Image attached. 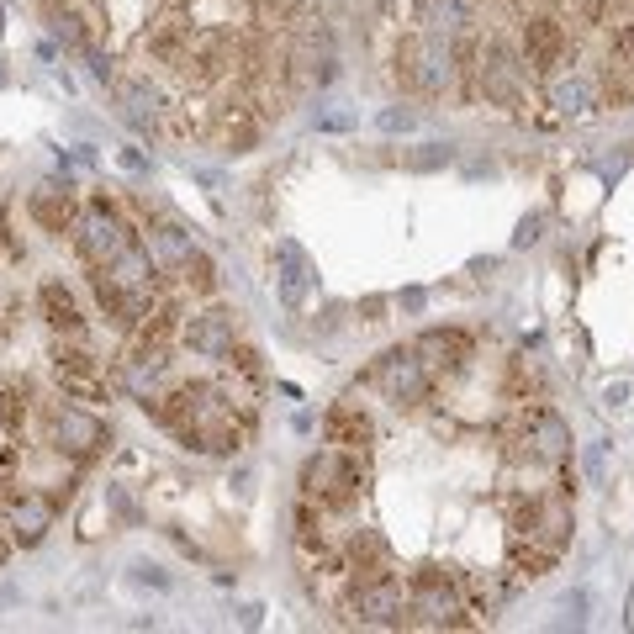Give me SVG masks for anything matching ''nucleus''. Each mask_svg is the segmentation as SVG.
<instances>
[{"instance_id": "f257e3e1", "label": "nucleus", "mask_w": 634, "mask_h": 634, "mask_svg": "<svg viewBox=\"0 0 634 634\" xmlns=\"http://www.w3.org/2000/svg\"><path fill=\"white\" fill-rule=\"evenodd\" d=\"M296 487H302V497L312 502V508L323 513H344L354 497L365 492V460L360 450H317L302 460V476H296Z\"/></svg>"}, {"instance_id": "603ef678", "label": "nucleus", "mask_w": 634, "mask_h": 634, "mask_svg": "<svg viewBox=\"0 0 634 634\" xmlns=\"http://www.w3.org/2000/svg\"><path fill=\"white\" fill-rule=\"evenodd\" d=\"M0 32H6V16H0Z\"/></svg>"}, {"instance_id": "f3484780", "label": "nucleus", "mask_w": 634, "mask_h": 634, "mask_svg": "<svg viewBox=\"0 0 634 634\" xmlns=\"http://www.w3.org/2000/svg\"><path fill=\"white\" fill-rule=\"evenodd\" d=\"M27 212L43 233H69L74 217H80V201H74V185L69 180H43L37 191L27 196Z\"/></svg>"}, {"instance_id": "ea45409f", "label": "nucleus", "mask_w": 634, "mask_h": 634, "mask_svg": "<svg viewBox=\"0 0 634 634\" xmlns=\"http://www.w3.org/2000/svg\"><path fill=\"white\" fill-rule=\"evenodd\" d=\"M133 582H148V587H159V592H170V587H175L170 576H164L159 566H148V561H138V566H133Z\"/></svg>"}, {"instance_id": "e433bc0d", "label": "nucleus", "mask_w": 634, "mask_h": 634, "mask_svg": "<svg viewBox=\"0 0 634 634\" xmlns=\"http://www.w3.org/2000/svg\"><path fill=\"white\" fill-rule=\"evenodd\" d=\"M539 238H545V217L529 212L524 222H518V233H513V249H529V244H539Z\"/></svg>"}, {"instance_id": "37998d69", "label": "nucleus", "mask_w": 634, "mask_h": 634, "mask_svg": "<svg viewBox=\"0 0 634 634\" xmlns=\"http://www.w3.org/2000/svg\"><path fill=\"white\" fill-rule=\"evenodd\" d=\"M423 302H428V291H423V286H407V291L397 296V307H402L407 317H418V312H423Z\"/></svg>"}, {"instance_id": "39448f33", "label": "nucleus", "mask_w": 634, "mask_h": 634, "mask_svg": "<svg viewBox=\"0 0 634 634\" xmlns=\"http://www.w3.org/2000/svg\"><path fill=\"white\" fill-rule=\"evenodd\" d=\"M407 598H413V613H423V624H434V629L476 624V619H465V582L450 566H418L407 576Z\"/></svg>"}, {"instance_id": "aec40b11", "label": "nucleus", "mask_w": 634, "mask_h": 634, "mask_svg": "<svg viewBox=\"0 0 634 634\" xmlns=\"http://www.w3.org/2000/svg\"><path fill=\"white\" fill-rule=\"evenodd\" d=\"M117 101H122V117L138 127V133H159V117L170 106H164L159 85L143 80V74H127V80H117Z\"/></svg>"}, {"instance_id": "9d476101", "label": "nucleus", "mask_w": 634, "mask_h": 634, "mask_svg": "<svg viewBox=\"0 0 634 634\" xmlns=\"http://www.w3.org/2000/svg\"><path fill=\"white\" fill-rule=\"evenodd\" d=\"M518 53H524L529 74H555L571 64V32L555 11H529L518 22Z\"/></svg>"}, {"instance_id": "bb28decb", "label": "nucleus", "mask_w": 634, "mask_h": 634, "mask_svg": "<svg viewBox=\"0 0 634 634\" xmlns=\"http://www.w3.org/2000/svg\"><path fill=\"white\" fill-rule=\"evenodd\" d=\"M561 555L545 550V545H529V539H508V571L518 582H539V576H550Z\"/></svg>"}, {"instance_id": "cd10ccee", "label": "nucleus", "mask_w": 634, "mask_h": 634, "mask_svg": "<svg viewBox=\"0 0 634 634\" xmlns=\"http://www.w3.org/2000/svg\"><path fill=\"white\" fill-rule=\"evenodd\" d=\"M460 582H465V603L476 613H487V619L502 608V598H508V582H502L497 571H476V576H460Z\"/></svg>"}, {"instance_id": "ddd939ff", "label": "nucleus", "mask_w": 634, "mask_h": 634, "mask_svg": "<svg viewBox=\"0 0 634 634\" xmlns=\"http://www.w3.org/2000/svg\"><path fill=\"white\" fill-rule=\"evenodd\" d=\"M238 339V323H233V312L228 307H207V312H191L180 323V344L201 354V360H222V354L233 349Z\"/></svg>"}, {"instance_id": "f03ea898", "label": "nucleus", "mask_w": 634, "mask_h": 634, "mask_svg": "<svg viewBox=\"0 0 634 634\" xmlns=\"http://www.w3.org/2000/svg\"><path fill=\"white\" fill-rule=\"evenodd\" d=\"M339 608L349 613V624L360 629H402L413 624L407 613H413V598H407V582L391 571H376V576H349Z\"/></svg>"}, {"instance_id": "f704fd0d", "label": "nucleus", "mask_w": 634, "mask_h": 634, "mask_svg": "<svg viewBox=\"0 0 634 634\" xmlns=\"http://www.w3.org/2000/svg\"><path fill=\"white\" fill-rule=\"evenodd\" d=\"M376 127H381V133H413V127H418V111H413V106H386L381 117H376Z\"/></svg>"}, {"instance_id": "4be33fe9", "label": "nucleus", "mask_w": 634, "mask_h": 634, "mask_svg": "<svg viewBox=\"0 0 634 634\" xmlns=\"http://www.w3.org/2000/svg\"><path fill=\"white\" fill-rule=\"evenodd\" d=\"M191 37H196V22L185 11H164L154 27H148V37H143V48L154 53L159 64H170V69H180V59H185V48H191Z\"/></svg>"}, {"instance_id": "c03bdc74", "label": "nucleus", "mask_w": 634, "mask_h": 634, "mask_svg": "<svg viewBox=\"0 0 634 634\" xmlns=\"http://www.w3.org/2000/svg\"><path fill=\"white\" fill-rule=\"evenodd\" d=\"M117 164H122L127 175H148V159L138 154V148H122V154H117Z\"/></svg>"}, {"instance_id": "393cba45", "label": "nucleus", "mask_w": 634, "mask_h": 634, "mask_svg": "<svg viewBox=\"0 0 634 634\" xmlns=\"http://www.w3.org/2000/svg\"><path fill=\"white\" fill-rule=\"evenodd\" d=\"M37 312H43V323L59 328V333H80L85 328L80 302H74V291L64 281H43V286H37Z\"/></svg>"}, {"instance_id": "6e6552de", "label": "nucleus", "mask_w": 634, "mask_h": 634, "mask_svg": "<svg viewBox=\"0 0 634 634\" xmlns=\"http://www.w3.org/2000/svg\"><path fill=\"white\" fill-rule=\"evenodd\" d=\"M43 434H48L53 450H59V455H74V460H90V455L111 450V428H106L96 413H90V407H74L69 397L48 407Z\"/></svg>"}, {"instance_id": "7c9ffc66", "label": "nucleus", "mask_w": 634, "mask_h": 634, "mask_svg": "<svg viewBox=\"0 0 634 634\" xmlns=\"http://www.w3.org/2000/svg\"><path fill=\"white\" fill-rule=\"evenodd\" d=\"M222 365H228L238 381H249V386H265V360H259V349H254V344H244V339H233V349L222 354Z\"/></svg>"}, {"instance_id": "de8ad7c7", "label": "nucleus", "mask_w": 634, "mask_h": 634, "mask_svg": "<svg viewBox=\"0 0 634 634\" xmlns=\"http://www.w3.org/2000/svg\"><path fill=\"white\" fill-rule=\"evenodd\" d=\"M259 619H265V608H259V603H244V608H238V624H244V629H254Z\"/></svg>"}, {"instance_id": "09e8293b", "label": "nucleus", "mask_w": 634, "mask_h": 634, "mask_svg": "<svg viewBox=\"0 0 634 634\" xmlns=\"http://www.w3.org/2000/svg\"><path fill=\"white\" fill-rule=\"evenodd\" d=\"M11 550H16V539H11V529H6V524H0V566L11 561Z\"/></svg>"}, {"instance_id": "a19ab883", "label": "nucleus", "mask_w": 634, "mask_h": 634, "mask_svg": "<svg viewBox=\"0 0 634 634\" xmlns=\"http://www.w3.org/2000/svg\"><path fill=\"white\" fill-rule=\"evenodd\" d=\"M191 180H196V185H207L212 196L228 191V175H222V170H201V164H191Z\"/></svg>"}, {"instance_id": "a211bd4d", "label": "nucleus", "mask_w": 634, "mask_h": 634, "mask_svg": "<svg viewBox=\"0 0 634 634\" xmlns=\"http://www.w3.org/2000/svg\"><path fill=\"white\" fill-rule=\"evenodd\" d=\"M413 22L423 32H444V37L476 32L481 27V0H413Z\"/></svg>"}, {"instance_id": "412c9836", "label": "nucleus", "mask_w": 634, "mask_h": 634, "mask_svg": "<svg viewBox=\"0 0 634 634\" xmlns=\"http://www.w3.org/2000/svg\"><path fill=\"white\" fill-rule=\"evenodd\" d=\"M164 376H170V349H154V344H133V354L122 360V386L133 397H159Z\"/></svg>"}, {"instance_id": "7ed1b4c3", "label": "nucleus", "mask_w": 634, "mask_h": 634, "mask_svg": "<svg viewBox=\"0 0 634 634\" xmlns=\"http://www.w3.org/2000/svg\"><path fill=\"white\" fill-rule=\"evenodd\" d=\"M397 80L413 96H444L455 85V43L444 32H407L397 48Z\"/></svg>"}, {"instance_id": "2f4dec72", "label": "nucleus", "mask_w": 634, "mask_h": 634, "mask_svg": "<svg viewBox=\"0 0 634 634\" xmlns=\"http://www.w3.org/2000/svg\"><path fill=\"white\" fill-rule=\"evenodd\" d=\"M402 164L413 175H434V170H444V164H455V143H418V148L402 154Z\"/></svg>"}, {"instance_id": "1a4fd4ad", "label": "nucleus", "mask_w": 634, "mask_h": 634, "mask_svg": "<svg viewBox=\"0 0 634 634\" xmlns=\"http://www.w3.org/2000/svg\"><path fill=\"white\" fill-rule=\"evenodd\" d=\"M508 539H529V545H545L555 555H566V545H571V502H566V492L513 502V529H508Z\"/></svg>"}, {"instance_id": "9b49d317", "label": "nucleus", "mask_w": 634, "mask_h": 634, "mask_svg": "<svg viewBox=\"0 0 634 634\" xmlns=\"http://www.w3.org/2000/svg\"><path fill=\"white\" fill-rule=\"evenodd\" d=\"M413 349H418V360L428 365L434 381H455V376H465V365L476 360V344L465 328H423L413 339Z\"/></svg>"}, {"instance_id": "3c124183", "label": "nucleus", "mask_w": 634, "mask_h": 634, "mask_svg": "<svg viewBox=\"0 0 634 634\" xmlns=\"http://www.w3.org/2000/svg\"><path fill=\"white\" fill-rule=\"evenodd\" d=\"M0 85H6V64H0Z\"/></svg>"}, {"instance_id": "dca6fc26", "label": "nucleus", "mask_w": 634, "mask_h": 634, "mask_svg": "<svg viewBox=\"0 0 634 634\" xmlns=\"http://www.w3.org/2000/svg\"><path fill=\"white\" fill-rule=\"evenodd\" d=\"M6 529H11V539L22 550L43 545V534L53 529V502L43 492H32V487H16L6 497Z\"/></svg>"}, {"instance_id": "58836bf2", "label": "nucleus", "mask_w": 634, "mask_h": 634, "mask_svg": "<svg viewBox=\"0 0 634 634\" xmlns=\"http://www.w3.org/2000/svg\"><path fill=\"white\" fill-rule=\"evenodd\" d=\"M80 53H85V64H90V74H96L101 85H117V69H111V59H106L101 48H90V43H85Z\"/></svg>"}, {"instance_id": "f8f14e48", "label": "nucleus", "mask_w": 634, "mask_h": 634, "mask_svg": "<svg viewBox=\"0 0 634 634\" xmlns=\"http://www.w3.org/2000/svg\"><path fill=\"white\" fill-rule=\"evenodd\" d=\"M312 286H317V265L307 259V249L296 244V238H281V244H275V291H281V307L302 312Z\"/></svg>"}, {"instance_id": "20e7f679", "label": "nucleus", "mask_w": 634, "mask_h": 634, "mask_svg": "<svg viewBox=\"0 0 634 634\" xmlns=\"http://www.w3.org/2000/svg\"><path fill=\"white\" fill-rule=\"evenodd\" d=\"M508 444H513V460H539V465H566L571 460V423L555 413V407H545V402H524L518 407V418H513V434H508Z\"/></svg>"}, {"instance_id": "8fccbe9b", "label": "nucleus", "mask_w": 634, "mask_h": 634, "mask_svg": "<svg viewBox=\"0 0 634 634\" xmlns=\"http://www.w3.org/2000/svg\"><path fill=\"white\" fill-rule=\"evenodd\" d=\"M0 465H11V444H6V428H0Z\"/></svg>"}, {"instance_id": "0eeeda50", "label": "nucleus", "mask_w": 634, "mask_h": 634, "mask_svg": "<svg viewBox=\"0 0 634 634\" xmlns=\"http://www.w3.org/2000/svg\"><path fill=\"white\" fill-rule=\"evenodd\" d=\"M370 386L381 391V397L397 407V413H407V407H423L428 391H434V376H428V365L418 360L413 344H397L386 349L376 365H370Z\"/></svg>"}, {"instance_id": "49530a36", "label": "nucleus", "mask_w": 634, "mask_h": 634, "mask_svg": "<svg viewBox=\"0 0 634 634\" xmlns=\"http://www.w3.org/2000/svg\"><path fill=\"white\" fill-rule=\"evenodd\" d=\"M603 460H608V444H592V455H587V471H592V481H603Z\"/></svg>"}, {"instance_id": "c85d7f7f", "label": "nucleus", "mask_w": 634, "mask_h": 634, "mask_svg": "<svg viewBox=\"0 0 634 634\" xmlns=\"http://www.w3.org/2000/svg\"><path fill=\"white\" fill-rule=\"evenodd\" d=\"M53 376H101V360L80 344H53Z\"/></svg>"}, {"instance_id": "2eb2a0df", "label": "nucleus", "mask_w": 634, "mask_h": 634, "mask_svg": "<svg viewBox=\"0 0 634 634\" xmlns=\"http://www.w3.org/2000/svg\"><path fill=\"white\" fill-rule=\"evenodd\" d=\"M545 101H550L555 111H561V117H587V111L603 101L598 74H587V69H576V64L545 74Z\"/></svg>"}, {"instance_id": "72a5a7b5", "label": "nucleus", "mask_w": 634, "mask_h": 634, "mask_svg": "<svg viewBox=\"0 0 634 634\" xmlns=\"http://www.w3.org/2000/svg\"><path fill=\"white\" fill-rule=\"evenodd\" d=\"M180 281L191 286L196 296H212V291H217V265H212V254H201V249H196V254L180 265Z\"/></svg>"}, {"instance_id": "a878e982", "label": "nucleus", "mask_w": 634, "mask_h": 634, "mask_svg": "<svg viewBox=\"0 0 634 634\" xmlns=\"http://www.w3.org/2000/svg\"><path fill=\"white\" fill-rule=\"evenodd\" d=\"M180 323H185V317H180V307H175L170 296L159 291V302L148 307V317H143V323L133 328V344H154V349H170V339L180 333Z\"/></svg>"}, {"instance_id": "79ce46f5", "label": "nucleus", "mask_w": 634, "mask_h": 634, "mask_svg": "<svg viewBox=\"0 0 634 634\" xmlns=\"http://www.w3.org/2000/svg\"><path fill=\"white\" fill-rule=\"evenodd\" d=\"M106 508H117L122 518H133V524H138V502H133V497H127L122 487H106Z\"/></svg>"}, {"instance_id": "c9c22d12", "label": "nucleus", "mask_w": 634, "mask_h": 634, "mask_svg": "<svg viewBox=\"0 0 634 634\" xmlns=\"http://www.w3.org/2000/svg\"><path fill=\"white\" fill-rule=\"evenodd\" d=\"M561 613H566L561 624L582 629V624H587V592H582V587H576V592H566V598H561Z\"/></svg>"}, {"instance_id": "4c0bfd02", "label": "nucleus", "mask_w": 634, "mask_h": 634, "mask_svg": "<svg viewBox=\"0 0 634 634\" xmlns=\"http://www.w3.org/2000/svg\"><path fill=\"white\" fill-rule=\"evenodd\" d=\"M354 312H360V323H386L391 296H360V302H354Z\"/></svg>"}, {"instance_id": "5701e85b", "label": "nucleus", "mask_w": 634, "mask_h": 634, "mask_svg": "<svg viewBox=\"0 0 634 634\" xmlns=\"http://www.w3.org/2000/svg\"><path fill=\"white\" fill-rule=\"evenodd\" d=\"M143 244H148V254H154V265H159V270H175V275H180L185 259L196 254L191 228H185V222H175V217H159L154 228H148Z\"/></svg>"}, {"instance_id": "6ab92c4d", "label": "nucleus", "mask_w": 634, "mask_h": 634, "mask_svg": "<svg viewBox=\"0 0 634 634\" xmlns=\"http://www.w3.org/2000/svg\"><path fill=\"white\" fill-rule=\"evenodd\" d=\"M323 439L333 444V450H360L365 455V444L376 439V423H370V413L360 402H333L323 413Z\"/></svg>"}, {"instance_id": "473e14b6", "label": "nucleus", "mask_w": 634, "mask_h": 634, "mask_svg": "<svg viewBox=\"0 0 634 634\" xmlns=\"http://www.w3.org/2000/svg\"><path fill=\"white\" fill-rule=\"evenodd\" d=\"M59 391H64L69 402H90V407H96V402H111L106 370H101V376H59Z\"/></svg>"}, {"instance_id": "b1692460", "label": "nucleus", "mask_w": 634, "mask_h": 634, "mask_svg": "<svg viewBox=\"0 0 634 634\" xmlns=\"http://www.w3.org/2000/svg\"><path fill=\"white\" fill-rule=\"evenodd\" d=\"M344 561H349V576H376V571H391V545L376 534V529H354L344 539Z\"/></svg>"}, {"instance_id": "423d86ee", "label": "nucleus", "mask_w": 634, "mask_h": 634, "mask_svg": "<svg viewBox=\"0 0 634 634\" xmlns=\"http://www.w3.org/2000/svg\"><path fill=\"white\" fill-rule=\"evenodd\" d=\"M74 249H80V259L90 270H101V265H111L127 244H133V228L122 222V212L111 207L106 196H90L85 207H80V217H74Z\"/></svg>"}, {"instance_id": "4468645a", "label": "nucleus", "mask_w": 634, "mask_h": 634, "mask_svg": "<svg viewBox=\"0 0 634 634\" xmlns=\"http://www.w3.org/2000/svg\"><path fill=\"white\" fill-rule=\"evenodd\" d=\"M90 291H96V302H101V312L117 323L122 333H133L143 317H148V307L159 302V291H133V286H117L106 270H90Z\"/></svg>"}, {"instance_id": "a18cd8bd", "label": "nucleus", "mask_w": 634, "mask_h": 634, "mask_svg": "<svg viewBox=\"0 0 634 634\" xmlns=\"http://www.w3.org/2000/svg\"><path fill=\"white\" fill-rule=\"evenodd\" d=\"M629 402V381H608L603 386V407H624Z\"/></svg>"}, {"instance_id": "c756f323", "label": "nucleus", "mask_w": 634, "mask_h": 634, "mask_svg": "<svg viewBox=\"0 0 634 634\" xmlns=\"http://www.w3.org/2000/svg\"><path fill=\"white\" fill-rule=\"evenodd\" d=\"M0 428H6V439H22V428H27V381L0 386Z\"/></svg>"}]
</instances>
